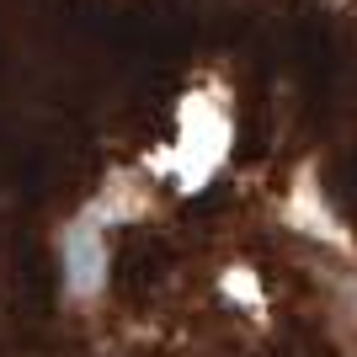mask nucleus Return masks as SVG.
I'll use <instances>...</instances> for the list:
<instances>
[{
  "mask_svg": "<svg viewBox=\"0 0 357 357\" xmlns=\"http://www.w3.org/2000/svg\"><path fill=\"white\" fill-rule=\"evenodd\" d=\"M64 283H70L75 298H91L107 283V240L91 219L64 229Z\"/></svg>",
  "mask_w": 357,
  "mask_h": 357,
  "instance_id": "nucleus-1",
  "label": "nucleus"
}]
</instances>
